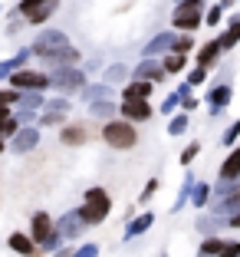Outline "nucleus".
Instances as JSON below:
<instances>
[{"label": "nucleus", "instance_id": "nucleus-2", "mask_svg": "<svg viewBox=\"0 0 240 257\" xmlns=\"http://www.w3.org/2000/svg\"><path fill=\"white\" fill-rule=\"evenodd\" d=\"M102 139L112 145V149H132V145L138 142L135 128L128 125V122H109V125L102 128Z\"/></svg>", "mask_w": 240, "mask_h": 257}, {"label": "nucleus", "instance_id": "nucleus-7", "mask_svg": "<svg viewBox=\"0 0 240 257\" xmlns=\"http://www.w3.org/2000/svg\"><path fill=\"white\" fill-rule=\"evenodd\" d=\"M53 83H56V89L73 92V89L83 86V73H79V69H60V73L53 76Z\"/></svg>", "mask_w": 240, "mask_h": 257}, {"label": "nucleus", "instance_id": "nucleus-32", "mask_svg": "<svg viewBox=\"0 0 240 257\" xmlns=\"http://www.w3.org/2000/svg\"><path fill=\"white\" fill-rule=\"evenodd\" d=\"M73 257H99V244H86V247H79Z\"/></svg>", "mask_w": 240, "mask_h": 257}, {"label": "nucleus", "instance_id": "nucleus-5", "mask_svg": "<svg viewBox=\"0 0 240 257\" xmlns=\"http://www.w3.org/2000/svg\"><path fill=\"white\" fill-rule=\"evenodd\" d=\"M10 86H17V92H20V89L40 92L43 86H50V76H46V73H33V69H20V73L10 76Z\"/></svg>", "mask_w": 240, "mask_h": 257}, {"label": "nucleus", "instance_id": "nucleus-11", "mask_svg": "<svg viewBox=\"0 0 240 257\" xmlns=\"http://www.w3.org/2000/svg\"><path fill=\"white\" fill-rule=\"evenodd\" d=\"M220 53H224V46H220V40H214V43H207V46H204V50H201V53H197V63H201V69L214 66Z\"/></svg>", "mask_w": 240, "mask_h": 257}, {"label": "nucleus", "instance_id": "nucleus-29", "mask_svg": "<svg viewBox=\"0 0 240 257\" xmlns=\"http://www.w3.org/2000/svg\"><path fill=\"white\" fill-rule=\"evenodd\" d=\"M184 128H188V115H178V119H171L168 132H171V136H178V132H184Z\"/></svg>", "mask_w": 240, "mask_h": 257}, {"label": "nucleus", "instance_id": "nucleus-22", "mask_svg": "<svg viewBox=\"0 0 240 257\" xmlns=\"http://www.w3.org/2000/svg\"><path fill=\"white\" fill-rule=\"evenodd\" d=\"M240 40V17H233V23H230V30L224 33V37H220V46H224V50H230L233 43H237Z\"/></svg>", "mask_w": 240, "mask_h": 257}, {"label": "nucleus", "instance_id": "nucleus-9", "mask_svg": "<svg viewBox=\"0 0 240 257\" xmlns=\"http://www.w3.org/2000/svg\"><path fill=\"white\" fill-rule=\"evenodd\" d=\"M37 142H40L37 128H20L14 136V152L17 155H20V152H30V149H37Z\"/></svg>", "mask_w": 240, "mask_h": 257}, {"label": "nucleus", "instance_id": "nucleus-10", "mask_svg": "<svg viewBox=\"0 0 240 257\" xmlns=\"http://www.w3.org/2000/svg\"><path fill=\"white\" fill-rule=\"evenodd\" d=\"M83 227H86V221L79 218V211H73V214H66V218L60 221V231H56V234L60 237H76Z\"/></svg>", "mask_w": 240, "mask_h": 257}, {"label": "nucleus", "instance_id": "nucleus-20", "mask_svg": "<svg viewBox=\"0 0 240 257\" xmlns=\"http://www.w3.org/2000/svg\"><path fill=\"white\" fill-rule=\"evenodd\" d=\"M63 142L66 145H83L86 142V128L83 125H66L63 128Z\"/></svg>", "mask_w": 240, "mask_h": 257}, {"label": "nucleus", "instance_id": "nucleus-31", "mask_svg": "<svg viewBox=\"0 0 240 257\" xmlns=\"http://www.w3.org/2000/svg\"><path fill=\"white\" fill-rule=\"evenodd\" d=\"M10 102H20V92H7V89H0V106H10Z\"/></svg>", "mask_w": 240, "mask_h": 257}, {"label": "nucleus", "instance_id": "nucleus-3", "mask_svg": "<svg viewBox=\"0 0 240 257\" xmlns=\"http://www.w3.org/2000/svg\"><path fill=\"white\" fill-rule=\"evenodd\" d=\"M201 0H184V4H178V10H174L171 23L178 27V30H194L197 23H201Z\"/></svg>", "mask_w": 240, "mask_h": 257}, {"label": "nucleus", "instance_id": "nucleus-6", "mask_svg": "<svg viewBox=\"0 0 240 257\" xmlns=\"http://www.w3.org/2000/svg\"><path fill=\"white\" fill-rule=\"evenodd\" d=\"M66 46H69V43H66V33L56 30V33H43V37L33 43V53H40V56L46 60V56H56L60 50H66Z\"/></svg>", "mask_w": 240, "mask_h": 257}, {"label": "nucleus", "instance_id": "nucleus-16", "mask_svg": "<svg viewBox=\"0 0 240 257\" xmlns=\"http://www.w3.org/2000/svg\"><path fill=\"white\" fill-rule=\"evenodd\" d=\"M43 106V99H40V92H27V96H20V119H30L33 109Z\"/></svg>", "mask_w": 240, "mask_h": 257}, {"label": "nucleus", "instance_id": "nucleus-41", "mask_svg": "<svg viewBox=\"0 0 240 257\" xmlns=\"http://www.w3.org/2000/svg\"><path fill=\"white\" fill-rule=\"evenodd\" d=\"M227 224H230V227H240V214H233V218H227Z\"/></svg>", "mask_w": 240, "mask_h": 257}, {"label": "nucleus", "instance_id": "nucleus-17", "mask_svg": "<svg viewBox=\"0 0 240 257\" xmlns=\"http://www.w3.org/2000/svg\"><path fill=\"white\" fill-rule=\"evenodd\" d=\"M27 56H30V50H20V53H17L14 60L0 63V79H4V76H14V73H20V66L27 63Z\"/></svg>", "mask_w": 240, "mask_h": 257}, {"label": "nucleus", "instance_id": "nucleus-12", "mask_svg": "<svg viewBox=\"0 0 240 257\" xmlns=\"http://www.w3.org/2000/svg\"><path fill=\"white\" fill-rule=\"evenodd\" d=\"M122 112L132 122H145L151 115V109H148V102H122Z\"/></svg>", "mask_w": 240, "mask_h": 257}, {"label": "nucleus", "instance_id": "nucleus-14", "mask_svg": "<svg viewBox=\"0 0 240 257\" xmlns=\"http://www.w3.org/2000/svg\"><path fill=\"white\" fill-rule=\"evenodd\" d=\"M151 96V83H132L125 86V102H145Z\"/></svg>", "mask_w": 240, "mask_h": 257}, {"label": "nucleus", "instance_id": "nucleus-19", "mask_svg": "<svg viewBox=\"0 0 240 257\" xmlns=\"http://www.w3.org/2000/svg\"><path fill=\"white\" fill-rule=\"evenodd\" d=\"M46 60H50L53 66H73V63L79 60V50H73V46H66V50H60L56 56H46Z\"/></svg>", "mask_w": 240, "mask_h": 257}, {"label": "nucleus", "instance_id": "nucleus-43", "mask_svg": "<svg viewBox=\"0 0 240 257\" xmlns=\"http://www.w3.org/2000/svg\"><path fill=\"white\" fill-rule=\"evenodd\" d=\"M0 152H4V139H0Z\"/></svg>", "mask_w": 240, "mask_h": 257}, {"label": "nucleus", "instance_id": "nucleus-33", "mask_svg": "<svg viewBox=\"0 0 240 257\" xmlns=\"http://www.w3.org/2000/svg\"><path fill=\"white\" fill-rule=\"evenodd\" d=\"M171 50H174V56H181L184 50H191V37H181V40H174V46H171Z\"/></svg>", "mask_w": 240, "mask_h": 257}, {"label": "nucleus", "instance_id": "nucleus-4", "mask_svg": "<svg viewBox=\"0 0 240 257\" xmlns=\"http://www.w3.org/2000/svg\"><path fill=\"white\" fill-rule=\"evenodd\" d=\"M56 7H60V0H20V14L30 23H43Z\"/></svg>", "mask_w": 240, "mask_h": 257}, {"label": "nucleus", "instance_id": "nucleus-39", "mask_svg": "<svg viewBox=\"0 0 240 257\" xmlns=\"http://www.w3.org/2000/svg\"><path fill=\"white\" fill-rule=\"evenodd\" d=\"M237 136H240V122H237V125H230V128H227V136H224V142L230 145V142H233V139H237Z\"/></svg>", "mask_w": 240, "mask_h": 257}, {"label": "nucleus", "instance_id": "nucleus-13", "mask_svg": "<svg viewBox=\"0 0 240 257\" xmlns=\"http://www.w3.org/2000/svg\"><path fill=\"white\" fill-rule=\"evenodd\" d=\"M135 76H138V83H161V79H165V69H158L155 63H142V66L135 69Z\"/></svg>", "mask_w": 240, "mask_h": 257}, {"label": "nucleus", "instance_id": "nucleus-38", "mask_svg": "<svg viewBox=\"0 0 240 257\" xmlns=\"http://www.w3.org/2000/svg\"><path fill=\"white\" fill-rule=\"evenodd\" d=\"M155 188H158V182H155V178H151V182L145 185V191H142V201H148V198L155 195Z\"/></svg>", "mask_w": 240, "mask_h": 257}, {"label": "nucleus", "instance_id": "nucleus-36", "mask_svg": "<svg viewBox=\"0 0 240 257\" xmlns=\"http://www.w3.org/2000/svg\"><path fill=\"white\" fill-rule=\"evenodd\" d=\"M204 73H207V69H201L197 66L194 73H191V79H188V86H197V83H204Z\"/></svg>", "mask_w": 240, "mask_h": 257}, {"label": "nucleus", "instance_id": "nucleus-30", "mask_svg": "<svg viewBox=\"0 0 240 257\" xmlns=\"http://www.w3.org/2000/svg\"><path fill=\"white\" fill-rule=\"evenodd\" d=\"M17 132H20V125H17L14 119H7V122H0V139H4V136H17Z\"/></svg>", "mask_w": 240, "mask_h": 257}, {"label": "nucleus", "instance_id": "nucleus-35", "mask_svg": "<svg viewBox=\"0 0 240 257\" xmlns=\"http://www.w3.org/2000/svg\"><path fill=\"white\" fill-rule=\"evenodd\" d=\"M197 149H201V145H188V149H184V155H181V162H184V165H191V159H194V155H197Z\"/></svg>", "mask_w": 240, "mask_h": 257}, {"label": "nucleus", "instance_id": "nucleus-28", "mask_svg": "<svg viewBox=\"0 0 240 257\" xmlns=\"http://www.w3.org/2000/svg\"><path fill=\"white\" fill-rule=\"evenodd\" d=\"M220 257H240V241H224V247H220Z\"/></svg>", "mask_w": 240, "mask_h": 257}, {"label": "nucleus", "instance_id": "nucleus-25", "mask_svg": "<svg viewBox=\"0 0 240 257\" xmlns=\"http://www.w3.org/2000/svg\"><path fill=\"white\" fill-rule=\"evenodd\" d=\"M227 102H230V89H227V86H220V89L210 92V106H214V109L227 106Z\"/></svg>", "mask_w": 240, "mask_h": 257}, {"label": "nucleus", "instance_id": "nucleus-1", "mask_svg": "<svg viewBox=\"0 0 240 257\" xmlns=\"http://www.w3.org/2000/svg\"><path fill=\"white\" fill-rule=\"evenodd\" d=\"M109 208H112L109 195H105L102 188H92V191H86V204L79 208V218H83L86 224H102V221L109 218Z\"/></svg>", "mask_w": 240, "mask_h": 257}, {"label": "nucleus", "instance_id": "nucleus-34", "mask_svg": "<svg viewBox=\"0 0 240 257\" xmlns=\"http://www.w3.org/2000/svg\"><path fill=\"white\" fill-rule=\"evenodd\" d=\"M207 185H197V188H194V204H204V201H207Z\"/></svg>", "mask_w": 240, "mask_h": 257}, {"label": "nucleus", "instance_id": "nucleus-15", "mask_svg": "<svg viewBox=\"0 0 240 257\" xmlns=\"http://www.w3.org/2000/svg\"><path fill=\"white\" fill-rule=\"evenodd\" d=\"M237 175H240V149H233L230 159H227L224 168H220V178H224V182H233Z\"/></svg>", "mask_w": 240, "mask_h": 257}, {"label": "nucleus", "instance_id": "nucleus-40", "mask_svg": "<svg viewBox=\"0 0 240 257\" xmlns=\"http://www.w3.org/2000/svg\"><path fill=\"white\" fill-rule=\"evenodd\" d=\"M217 20H220V7H214V10L207 14V23H214V27H217Z\"/></svg>", "mask_w": 240, "mask_h": 257}, {"label": "nucleus", "instance_id": "nucleus-27", "mask_svg": "<svg viewBox=\"0 0 240 257\" xmlns=\"http://www.w3.org/2000/svg\"><path fill=\"white\" fill-rule=\"evenodd\" d=\"M184 69V56H168L165 60V73H181Z\"/></svg>", "mask_w": 240, "mask_h": 257}, {"label": "nucleus", "instance_id": "nucleus-24", "mask_svg": "<svg viewBox=\"0 0 240 257\" xmlns=\"http://www.w3.org/2000/svg\"><path fill=\"white\" fill-rule=\"evenodd\" d=\"M145 227H151V214H142V218H135V221H132V224H128V231H125V237L142 234Z\"/></svg>", "mask_w": 240, "mask_h": 257}, {"label": "nucleus", "instance_id": "nucleus-8", "mask_svg": "<svg viewBox=\"0 0 240 257\" xmlns=\"http://www.w3.org/2000/svg\"><path fill=\"white\" fill-rule=\"evenodd\" d=\"M50 234H53V221H50V214H46V211L33 214V244H37V247H43Z\"/></svg>", "mask_w": 240, "mask_h": 257}, {"label": "nucleus", "instance_id": "nucleus-18", "mask_svg": "<svg viewBox=\"0 0 240 257\" xmlns=\"http://www.w3.org/2000/svg\"><path fill=\"white\" fill-rule=\"evenodd\" d=\"M10 247H14L17 254H27V257L37 254V244H33L27 234H10Z\"/></svg>", "mask_w": 240, "mask_h": 257}, {"label": "nucleus", "instance_id": "nucleus-26", "mask_svg": "<svg viewBox=\"0 0 240 257\" xmlns=\"http://www.w3.org/2000/svg\"><path fill=\"white\" fill-rule=\"evenodd\" d=\"M112 112H115L112 102H92V115L96 119H105V115H112Z\"/></svg>", "mask_w": 240, "mask_h": 257}, {"label": "nucleus", "instance_id": "nucleus-23", "mask_svg": "<svg viewBox=\"0 0 240 257\" xmlns=\"http://www.w3.org/2000/svg\"><path fill=\"white\" fill-rule=\"evenodd\" d=\"M220 247H224L220 237H207V241L201 244V257H220Z\"/></svg>", "mask_w": 240, "mask_h": 257}, {"label": "nucleus", "instance_id": "nucleus-21", "mask_svg": "<svg viewBox=\"0 0 240 257\" xmlns=\"http://www.w3.org/2000/svg\"><path fill=\"white\" fill-rule=\"evenodd\" d=\"M168 46H174V37H171V33H161L158 40H151V43L145 46V53L155 56V53H161V50H168Z\"/></svg>", "mask_w": 240, "mask_h": 257}, {"label": "nucleus", "instance_id": "nucleus-42", "mask_svg": "<svg viewBox=\"0 0 240 257\" xmlns=\"http://www.w3.org/2000/svg\"><path fill=\"white\" fill-rule=\"evenodd\" d=\"M7 115H10V112H7V106H0V122H7Z\"/></svg>", "mask_w": 240, "mask_h": 257}, {"label": "nucleus", "instance_id": "nucleus-37", "mask_svg": "<svg viewBox=\"0 0 240 257\" xmlns=\"http://www.w3.org/2000/svg\"><path fill=\"white\" fill-rule=\"evenodd\" d=\"M60 241H63V237H60V234H56V231H53V234H50V237H46V244H43V250H53V247H56V244H60Z\"/></svg>", "mask_w": 240, "mask_h": 257}, {"label": "nucleus", "instance_id": "nucleus-44", "mask_svg": "<svg viewBox=\"0 0 240 257\" xmlns=\"http://www.w3.org/2000/svg\"><path fill=\"white\" fill-rule=\"evenodd\" d=\"M181 4H184V0H181Z\"/></svg>", "mask_w": 240, "mask_h": 257}]
</instances>
